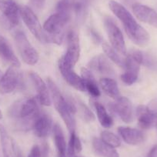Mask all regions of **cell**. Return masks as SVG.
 Masks as SVG:
<instances>
[{"instance_id":"cell-1","label":"cell","mask_w":157,"mask_h":157,"mask_svg":"<svg viewBox=\"0 0 157 157\" xmlns=\"http://www.w3.org/2000/svg\"><path fill=\"white\" fill-rule=\"evenodd\" d=\"M109 7L123 23L126 33L132 43L140 47H144L149 43L150 37L148 32L136 22L135 18L124 6L114 0H111L109 2Z\"/></svg>"},{"instance_id":"cell-2","label":"cell","mask_w":157,"mask_h":157,"mask_svg":"<svg viewBox=\"0 0 157 157\" xmlns=\"http://www.w3.org/2000/svg\"><path fill=\"white\" fill-rule=\"evenodd\" d=\"M40 114L37 100L33 97H25L15 102L9 109V116L21 130L33 129L35 121Z\"/></svg>"},{"instance_id":"cell-3","label":"cell","mask_w":157,"mask_h":157,"mask_svg":"<svg viewBox=\"0 0 157 157\" xmlns=\"http://www.w3.org/2000/svg\"><path fill=\"white\" fill-rule=\"evenodd\" d=\"M47 85L50 93L51 100L53 102L56 109L67 126L69 132H74L75 131V120L74 117L75 110L73 102L72 101L68 102L65 99L59 87L50 78L47 79Z\"/></svg>"},{"instance_id":"cell-4","label":"cell","mask_w":157,"mask_h":157,"mask_svg":"<svg viewBox=\"0 0 157 157\" xmlns=\"http://www.w3.org/2000/svg\"><path fill=\"white\" fill-rule=\"evenodd\" d=\"M69 19L56 13L51 15L43 25V29L46 35L47 43L60 45L64 38L65 29L69 23Z\"/></svg>"},{"instance_id":"cell-5","label":"cell","mask_w":157,"mask_h":157,"mask_svg":"<svg viewBox=\"0 0 157 157\" xmlns=\"http://www.w3.org/2000/svg\"><path fill=\"white\" fill-rule=\"evenodd\" d=\"M14 40L19 53L24 63L34 66L38 63L39 56L36 49L33 46L24 33L18 31L14 35Z\"/></svg>"},{"instance_id":"cell-6","label":"cell","mask_w":157,"mask_h":157,"mask_svg":"<svg viewBox=\"0 0 157 157\" xmlns=\"http://www.w3.org/2000/svg\"><path fill=\"white\" fill-rule=\"evenodd\" d=\"M104 26L108 35L111 46L122 55L126 54V46L124 36L121 30L116 23L114 19L110 16H106L104 19Z\"/></svg>"},{"instance_id":"cell-7","label":"cell","mask_w":157,"mask_h":157,"mask_svg":"<svg viewBox=\"0 0 157 157\" xmlns=\"http://www.w3.org/2000/svg\"><path fill=\"white\" fill-rule=\"evenodd\" d=\"M20 17L32 34L41 43H47L46 35L34 12L26 6L20 7Z\"/></svg>"},{"instance_id":"cell-8","label":"cell","mask_w":157,"mask_h":157,"mask_svg":"<svg viewBox=\"0 0 157 157\" xmlns=\"http://www.w3.org/2000/svg\"><path fill=\"white\" fill-rule=\"evenodd\" d=\"M22 82V75L19 68L10 66L0 79V93L10 94L19 88Z\"/></svg>"},{"instance_id":"cell-9","label":"cell","mask_w":157,"mask_h":157,"mask_svg":"<svg viewBox=\"0 0 157 157\" xmlns=\"http://www.w3.org/2000/svg\"><path fill=\"white\" fill-rule=\"evenodd\" d=\"M80 56V45L79 37L76 30H69L67 34V50L62 58L66 64L71 67H74L78 61Z\"/></svg>"},{"instance_id":"cell-10","label":"cell","mask_w":157,"mask_h":157,"mask_svg":"<svg viewBox=\"0 0 157 157\" xmlns=\"http://www.w3.org/2000/svg\"><path fill=\"white\" fill-rule=\"evenodd\" d=\"M140 63L134 56L132 52H129L124 59L125 72L121 75V79L126 85H132L136 82L140 70Z\"/></svg>"},{"instance_id":"cell-11","label":"cell","mask_w":157,"mask_h":157,"mask_svg":"<svg viewBox=\"0 0 157 157\" xmlns=\"http://www.w3.org/2000/svg\"><path fill=\"white\" fill-rule=\"evenodd\" d=\"M59 69L60 73L64 78L65 81L69 86L78 91H86L85 85H84L82 77L78 76V75H77L75 71L73 70V67H71L69 65L66 64L63 58L60 59L59 61Z\"/></svg>"},{"instance_id":"cell-12","label":"cell","mask_w":157,"mask_h":157,"mask_svg":"<svg viewBox=\"0 0 157 157\" xmlns=\"http://www.w3.org/2000/svg\"><path fill=\"white\" fill-rule=\"evenodd\" d=\"M136 116L138 125L142 129H148L157 125V108L152 105H139Z\"/></svg>"},{"instance_id":"cell-13","label":"cell","mask_w":157,"mask_h":157,"mask_svg":"<svg viewBox=\"0 0 157 157\" xmlns=\"http://www.w3.org/2000/svg\"><path fill=\"white\" fill-rule=\"evenodd\" d=\"M88 66L90 71L99 75L109 77L115 75V70L113 66L108 60V58L102 54H99L92 58L89 62Z\"/></svg>"},{"instance_id":"cell-14","label":"cell","mask_w":157,"mask_h":157,"mask_svg":"<svg viewBox=\"0 0 157 157\" xmlns=\"http://www.w3.org/2000/svg\"><path fill=\"white\" fill-rule=\"evenodd\" d=\"M29 77L34 86L35 90H36L37 99H39V102L45 106L50 105L52 100L47 84L42 79L41 77L34 72H30Z\"/></svg>"},{"instance_id":"cell-15","label":"cell","mask_w":157,"mask_h":157,"mask_svg":"<svg viewBox=\"0 0 157 157\" xmlns=\"http://www.w3.org/2000/svg\"><path fill=\"white\" fill-rule=\"evenodd\" d=\"M0 10L6 20L12 26H16L19 23L20 7L15 0H2L0 1Z\"/></svg>"},{"instance_id":"cell-16","label":"cell","mask_w":157,"mask_h":157,"mask_svg":"<svg viewBox=\"0 0 157 157\" xmlns=\"http://www.w3.org/2000/svg\"><path fill=\"white\" fill-rule=\"evenodd\" d=\"M115 113L126 123H131L133 120V109L131 101L128 98L120 96L113 104Z\"/></svg>"},{"instance_id":"cell-17","label":"cell","mask_w":157,"mask_h":157,"mask_svg":"<svg viewBox=\"0 0 157 157\" xmlns=\"http://www.w3.org/2000/svg\"><path fill=\"white\" fill-rule=\"evenodd\" d=\"M132 12L139 20L157 28V12L153 9L143 4L134 3Z\"/></svg>"},{"instance_id":"cell-18","label":"cell","mask_w":157,"mask_h":157,"mask_svg":"<svg viewBox=\"0 0 157 157\" xmlns=\"http://www.w3.org/2000/svg\"><path fill=\"white\" fill-rule=\"evenodd\" d=\"M52 129V117L46 113H40L33 126L35 135L39 138H46Z\"/></svg>"},{"instance_id":"cell-19","label":"cell","mask_w":157,"mask_h":157,"mask_svg":"<svg viewBox=\"0 0 157 157\" xmlns=\"http://www.w3.org/2000/svg\"><path fill=\"white\" fill-rule=\"evenodd\" d=\"M118 132L125 143L129 145H132V146L140 144L146 139L143 132L138 129L121 126L118 129Z\"/></svg>"},{"instance_id":"cell-20","label":"cell","mask_w":157,"mask_h":157,"mask_svg":"<svg viewBox=\"0 0 157 157\" xmlns=\"http://www.w3.org/2000/svg\"><path fill=\"white\" fill-rule=\"evenodd\" d=\"M0 57L12 66L20 67V62L15 54L10 42L1 33H0Z\"/></svg>"},{"instance_id":"cell-21","label":"cell","mask_w":157,"mask_h":157,"mask_svg":"<svg viewBox=\"0 0 157 157\" xmlns=\"http://www.w3.org/2000/svg\"><path fill=\"white\" fill-rule=\"evenodd\" d=\"M0 142H1L4 157H17V151L15 146L14 141L3 125L1 123H0Z\"/></svg>"},{"instance_id":"cell-22","label":"cell","mask_w":157,"mask_h":157,"mask_svg":"<svg viewBox=\"0 0 157 157\" xmlns=\"http://www.w3.org/2000/svg\"><path fill=\"white\" fill-rule=\"evenodd\" d=\"M81 74H82L84 85H85L86 91H88L89 93L93 97L96 98L100 96V90L92 71H90L87 68H82Z\"/></svg>"},{"instance_id":"cell-23","label":"cell","mask_w":157,"mask_h":157,"mask_svg":"<svg viewBox=\"0 0 157 157\" xmlns=\"http://www.w3.org/2000/svg\"><path fill=\"white\" fill-rule=\"evenodd\" d=\"M92 1L93 0H71L72 12L75 14L78 23L82 24L85 21Z\"/></svg>"},{"instance_id":"cell-24","label":"cell","mask_w":157,"mask_h":157,"mask_svg":"<svg viewBox=\"0 0 157 157\" xmlns=\"http://www.w3.org/2000/svg\"><path fill=\"white\" fill-rule=\"evenodd\" d=\"M92 145L94 152L100 157H120L115 148L107 145L100 138H93Z\"/></svg>"},{"instance_id":"cell-25","label":"cell","mask_w":157,"mask_h":157,"mask_svg":"<svg viewBox=\"0 0 157 157\" xmlns=\"http://www.w3.org/2000/svg\"><path fill=\"white\" fill-rule=\"evenodd\" d=\"M52 132H53L54 143H55V146L57 151V156L66 155H67V153H66L67 145H66V139H65L63 129L58 123H56L52 127Z\"/></svg>"},{"instance_id":"cell-26","label":"cell","mask_w":157,"mask_h":157,"mask_svg":"<svg viewBox=\"0 0 157 157\" xmlns=\"http://www.w3.org/2000/svg\"><path fill=\"white\" fill-rule=\"evenodd\" d=\"M99 85L102 87L104 93L112 99L116 100L121 96L117 82L113 78H109V77L101 78L99 81Z\"/></svg>"},{"instance_id":"cell-27","label":"cell","mask_w":157,"mask_h":157,"mask_svg":"<svg viewBox=\"0 0 157 157\" xmlns=\"http://www.w3.org/2000/svg\"><path fill=\"white\" fill-rule=\"evenodd\" d=\"M94 107L96 109L98 120L104 128H110L113 124V118L107 113L106 109L102 104L99 102H94Z\"/></svg>"},{"instance_id":"cell-28","label":"cell","mask_w":157,"mask_h":157,"mask_svg":"<svg viewBox=\"0 0 157 157\" xmlns=\"http://www.w3.org/2000/svg\"><path fill=\"white\" fill-rule=\"evenodd\" d=\"M75 106V113H78L81 117L86 122H93L95 120V116L91 110L79 99L72 101Z\"/></svg>"},{"instance_id":"cell-29","label":"cell","mask_w":157,"mask_h":157,"mask_svg":"<svg viewBox=\"0 0 157 157\" xmlns=\"http://www.w3.org/2000/svg\"><path fill=\"white\" fill-rule=\"evenodd\" d=\"M102 49H103L105 56L107 58L109 59L112 62H113L118 66L124 68V59L121 58L119 52L116 49H113L111 46H109V45L105 43L102 44Z\"/></svg>"},{"instance_id":"cell-30","label":"cell","mask_w":157,"mask_h":157,"mask_svg":"<svg viewBox=\"0 0 157 157\" xmlns=\"http://www.w3.org/2000/svg\"><path fill=\"white\" fill-rule=\"evenodd\" d=\"M82 149V143L78 136L75 133V131L70 132L69 144H68V156L77 155L81 152Z\"/></svg>"},{"instance_id":"cell-31","label":"cell","mask_w":157,"mask_h":157,"mask_svg":"<svg viewBox=\"0 0 157 157\" xmlns=\"http://www.w3.org/2000/svg\"><path fill=\"white\" fill-rule=\"evenodd\" d=\"M100 139L113 148H118L121 146V140L120 137L109 131H102L100 134Z\"/></svg>"},{"instance_id":"cell-32","label":"cell","mask_w":157,"mask_h":157,"mask_svg":"<svg viewBox=\"0 0 157 157\" xmlns=\"http://www.w3.org/2000/svg\"><path fill=\"white\" fill-rule=\"evenodd\" d=\"M56 13L70 20L71 13H72L71 0H59L56 5Z\"/></svg>"},{"instance_id":"cell-33","label":"cell","mask_w":157,"mask_h":157,"mask_svg":"<svg viewBox=\"0 0 157 157\" xmlns=\"http://www.w3.org/2000/svg\"><path fill=\"white\" fill-rule=\"evenodd\" d=\"M141 65H143L151 69L157 70V60L152 56L143 52H142Z\"/></svg>"},{"instance_id":"cell-34","label":"cell","mask_w":157,"mask_h":157,"mask_svg":"<svg viewBox=\"0 0 157 157\" xmlns=\"http://www.w3.org/2000/svg\"><path fill=\"white\" fill-rule=\"evenodd\" d=\"M28 157H42V151L40 147L37 145H35L30 150Z\"/></svg>"},{"instance_id":"cell-35","label":"cell","mask_w":157,"mask_h":157,"mask_svg":"<svg viewBox=\"0 0 157 157\" xmlns=\"http://www.w3.org/2000/svg\"><path fill=\"white\" fill-rule=\"evenodd\" d=\"M31 3L33 4L35 8L38 10H41L44 7L45 3H46V0H30Z\"/></svg>"},{"instance_id":"cell-36","label":"cell","mask_w":157,"mask_h":157,"mask_svg":"<svg viewBox=\"0 0 157 157\" xmlns=\"http://www.w3.org/2000/svg\"><path fill=\"white\" fill-rule=\"evenodd\" d=\"M147 157H157V146H155L153 148H152L148 154Z\"/></svg>"},{"instance_id":"cell-37","label":"cell","mask_w":157,"mask_h":157,"mask_svg":"<svg viewBox=\"0 0 157 157\" xmlns=\"http://www.w3.org/2000/svg\"><path fill=\"white\" fill-rule=\"evenodd\" d=\"M2 112H1V110H0V120H2Z\"/></svg>"},{"instance_id":"cell-38","label":"cell","mask_w":157,"mask_h":157,"mask_svg":"<svg viewBox=\"0 0 157 157\" xmlns=\"http://www.w3.org/2000/svg\"><path fill=\"white\" fill-rule=\"evenodd\" d=\"M2 75H3V74H2V71L0 70V79H1V78H2Z\"/></svg>"},{"instance_id":"cell-39","label":"cell","mask_w":157,"mask_h":157,"mask_svg":"<svg viewBox=\"0 0 157 157\" xmlns=\"http://www.w3.org/2000/svg\"><path fill=\"white\" fill-rule=\"evenodd\" d=\"M68 157H82V156H78V155H71V156H68Z\"/></svg>"},{"instance_id":"cell-40","label":"cell","mask_w":157,"mask_h":157,"mask_svg":"<svg viewBox=\"0 0 157 157\" xmlns=\"http://www.w3.org/2000/svg\"><path fill=\"white\" fill-rule=\"evenodd\" d=\"M57 157H68V155H59V156H57Z\"/></svg>"}]
</instances>
